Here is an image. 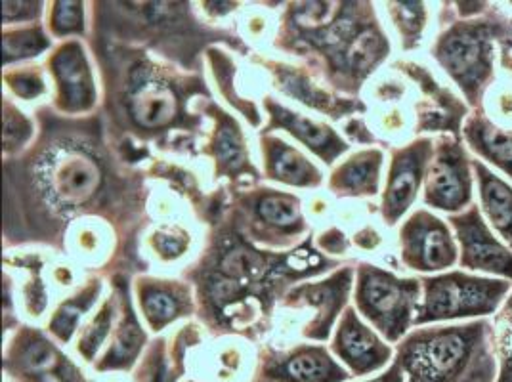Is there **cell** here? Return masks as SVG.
<instances>
[{"instance_id": "obj_35", "label": "cell", "mask_w": 512, "mask_h": 382, "mask_svg": "<svg viewBox=\"0 0 512 382\" xmlns=\"http://www.w3.org/2000/svg\"><path fill=\"white\" fill-rule=\"evenodd\" d=\"M16 90H18L22 96H25V98H31V96H35V94L41 92V85H39V81H35V79H20L18 85H16Z\"/></svg>"}, {"instance_id": "obj_1", "label": "cell", "mask_w": 512, "mask_h": 382, "mask_svg": "<svg viewBox=\"0 0 512 382\" xmlns=\"http://www.w3.org/2000/svg\"><path fill=\"white\" fill-rule=\"evenodd\" d=\"M495 360L493 323L488 319L423 331L400 352L409 382H493Z\"/></svg>"}, {"instance_id": "obj_4", "label": "cell", "mask_w": 512, "mask_h": 382, "mask_svg": "<svg viewBox=\"0 0 512 382\" xmlns=\"http://www.w3.org/2000/svg\"><path fill=\"white\" fill-rule=\"evenodd\" d=\"M476 178L472 157L459 136H442L434 149L425 180L428 207L453 214L463 213L474 205Z\"/></svg>"}, {"instance_id": "obj_37", "label": "cell", "mask_w": 512, "mask_h": 382, "mask_svg": "<svg viewBox=\"0 0 512 382\" xmlns=\"http://www.w3.org/2000/svg\"><path fill=\"white\" fill-rule=\"evenodd\" d=\"M402 371H404L402 365H394L386 375L371 382H404V373H402Z\"/></svg>"}, {"instance_id": "obj_26", "label": "cell", "mask_w": 512, "mask_h": 382, "mask_svg": "<svg viewBox=\"0 0 512 382\" xmlns=\"http://www.w3.org/2000/svg\"><path fill=\"white\" fill-rule=\"evenodd\" d=\"M23 363L29 371L43 373L56 365V352L46 342H33L23 354Z\"/></svg>"}, {"instance_id": "obj_32", "label": "cell", "mask_w": 512, "mask_h": 382, "mask_svg": "<svg viewBox=\"0 0 512 382\" xmlns=\"http://www.w3.org/2000/svg\"><path fill=\"white\" fill-rule=\"evenodd\" d=\"M107 327H109V319H107V312H104L102 318L96 321L94 329L86 335L85 342H83V346H81L86 356H92L94 350L100 346V342H102L107 335Z\"/></svg>"}, {"instance_id": "obj_34", "label": "cell", "mask_w": 512, "mask_h": 382, "mask_svg": "<svg viewBox=\"0 0 512 382\" xmlns=\"http://www.w3.org/2000/svg\"><path fill=\"white\" fill-rule=\"evenodd\" d=\"M159 249L165 253V255H178L182 251V243L176 241L174 237H167V235H161L159 241H157Z\"/></svg>"}, {"instance_id": "obj_23", "label": "cell", "mask_w": 512, "mask_h": 382, "mask_svg": "<svg viewBox=\"0 0 512 382\" xmlns=\"http://www.w3.org/2000/svg\"><path fill=\"white\" fill-rule=\"evenodd\" d=\"M140 344H142V333L138 331L136 323H128L125 325L121 337L117 339V344L109 352L106 365H121L130 360L138 352Z\"/></svg>"}, {"instance_id": "obj_11", "label": "cell", "mask_w": 512, "mask_h": 382, "mask_svg": "<svg viewBox=\"0 0 512 382\" xmlns=\"http://www.w3.org/2000/svg\"><path fill=\"white\" fill-rule=\"evenodd\" d=\"M478 207L491 230L512 249V184L480 159H472Z\"/></svg>"}, {"instance_id": "obj_33", "label": "cell", "mask_w": 512, "mask_h": 382, "mask_svg": "<svg viewBox=\"0 0 512 382\" xmlns=\"http://www.w3.org/2000/svg\"><path fill=\"white\" fill-rule=\"evenodd\" d=\"M222 268L228 276H245L249 272V253L235 251L222 260Z\"/></svg>"}, {"instance_id": "obj_5", "label": "cell", "mask_w": 512, "mask_h": 382, "mask_svg": "<svg viewBox=\"0 0 512 382\" xmlns=\"http://www.w3.org/2000/svg\"><path fill=\"white\" fill-rule=\"evenodd\" d=\"M459 245V264L465 272L497 277L512 283V249L491 230L480 207L449 216Z\"/></svg>"}, {"instance_id": "obj_38", "label": "cell", "mask_w": 512, "mask_h": 382, "mask_svg": "<svg viewBox=\"0 0 512 382\" xmlns=\"http://www.w3.org/2000/svg\"><path fill=\"white\" fill-rule=\"evenodd\" d=\"M501 69L512 75V48H505L501 52Z\"/></svg>"}, {"instance_id": "obj_29", "label": "cell", "mask_w": 512, "mask_h": 382, "mask_svg": "<svg viewBox=\"0 0 512 382\" xmlns=\"http://www.w3.org/2000/svg\"><path fill=\"white\" fill-rule=\"evenodd\" d=\"M146 312L153 321L161 323V321H167L176 314V302H174L171 295L155 291L146 298Z\"/></svg>"}, {"instance_id": "obj_18", "label": "cell", "mask_w": 512, "mask_h": 382, "mask_svg": "<svg viewBox=\"0 0 512 382\" xmlns=\"http://www.w3.org/2000/svg\"><path fill=\"white\" fill-rule=\"evenodd\" d=\"M341 2H304L299 4L295 10V22L300 27H310V29H318V27H331L335 23V18L339 16L341 10Z\"/></svg>"}, {"instance_id": "obj_19", "label": "cell", "mask_w": 512, "mask_h": 382, "mask_svg": "<svg viewBox=\"0 0 512 382\" xmlns=\"http://www.w3.org/2000/svg\"><path fill=\"white\" fill-rule=\"evenodd\" d=\"M274 167H276L278 178L289 182V184H306L312 174L310 165L293 149H279Z\"/></svg>"}, {"instance_id": "obj_9", "label": "cell", "mask_w": 512, "mask_h": 382, "mask_svg": "<svg viewBox=\"0 0 512 382\" xmlns=\"http://www.w3.org/2000/svg\"><path fill=\"white\" fill-rule=\"evenodd\" d=\"M461 134L476 159L507 176L512 184V128L499 127L482 109H474L465 119Z\"/></svg>"}, {"instance_id": "obj_10", "label": "cell", "mask_w": 512, "mask_h": 382, "mask_svg": "<svg viewBox=\"0 0 512 382\" xmlns=\"http://www.w3.org/2000/svg\"><path fill=\"white\" fill-rule=\"evenodd\" d=\"M44 180L52 199L60 201L62 205H79L100 186V172L96 163L83 153L65 151L64 155L50 163Z\"/></svg>"}, {"instance_id": "obj_6", "label": "cell", "mask_w": 512, "mask_h": 382, "mask_svg": "<svg viewBox=\"0 0 512 382\" xmlns=\"http://www.w3.org/2000/svg\"><path fill=\"white\" fill-rule=\"evenodd\" d=\"M362 302L388 339H400L419 302V281H400L383 272H371L363 281Z\"/></svg>"}, {"instance_id": "obj_30", "label": "cell", "mask_w": 512, "mask_h": 382, "mask_svg": "<svg viewBox=\"0 0 512 382\" xmlns=\"http://www.w3.org/2000/svg\"><path fill=\"white\" fill-rule=\"evenodd\" d=\"M241 293L239 285L232 279H224V277H216L211 283V295L218 304H226L230 300H235L237 295Z\"/></svg>"}, {"instance_id": "obj_24", "label": "cell", "mask_w": 512, "mask_h": 382, "mask_svg": "<svg viewBox=\"0 0 512 382\" xmlns=\"http://www.w3.org/2000/svg\"><path fill=\"white\" fill-rule=\"evenodd\" d=\"M396 14H398V23L400 27L413 35V37H419L425 22H427V10H425V4L421 2H398L396 4Z\"/></svg>"}, {"instance_id": "obj_16", "label": "cell", "mask_w": 512, "mask_h": 382, "mask_svg": "<svg viewBox=\"0 0 512 382\" xmlns=\"http://www.w3.org/2000/svg\"><path fill=\"white\" fill-rule=\"evenodd\" d=\"M482 111L499 127L512 128V79L503 71V79L497 77L488 88Z\"/></svg>"}, {"instance_id": "obj_14", "label": "cell", "mask_w": 512, "mask_h": 382, "mask_svg": "<svg viewBox=\"0 0 512 382\" xmlns=\"http://www.w3.org/2000/svg\"><path fill=\"white\" fill-rule=\"evenodd\" d=\"M341 352L352 363V367L362 373L379 369L390 358V350L358 323H350L344 327Z\"/></svg>"}, {"instance_id": "obj_20", "label": "cell", "mask_w": 512, "mask_h": 382, "mask_svg": "<svg viewBox=\"0 0 512 382\" xmlns=\"http://www.w3.org/2000/svg\"><path fill=\"white\" fill-rule=\"evenodd\" d=\"M379 165H381V155L375 153V155L363 157V159L352 163L348 169L344 170L342 182L352 190L375 188V182H377V176H379Z\"/></svg>"}, {"instance_id": "obj_28", "label": "cell", "mask_w": 512, "mask_h": 382, "mask_svg": "<svg viewBox=\"0 0 512 382\" xmlns=\"http://www.w3.org/2000/svg\"><path fill=\"white\" fill-rule=\"evenodd\" d=\"M218 157L224 161V163H228V165H241V159H243V151H241V146H239V138H237V134H235L232 128H224L222 132H220V136H218Z\"/></svg>"}, {"instance_id": "obj_13", "label": "cell", "mask_w": 512, "mask_h": 382, "mask_svg": "<svg viewBox=\"0 0 512 382\" xmlns=\"http://www.w3.org/2000/svg\"><path fill=\"white\" fill-rule=\"evenodd\" d=\"M56 71L64 85L67 106L83 109L92 104V81L83 58V52L77 46H69L56 58Z\"/></svg>"}, {"instance_id": "obj_36", "label": "cell", "mask_w": 512, "mask_h": 382, "mask_svg": "<svg viewBox=\"0 0 512 382\" xmlns=\"http://www.w3.org/2000/svg\"><path fill=\"white\" fill-rule=\"evenodd\" d=\"M25 6H29L27 2H4V18L12 20L18 14L25 12Z\"/></svg>"}, {"instance_id": "obj_12", "label": "cell", "mask_w": 512, "mask_h": 382, "mask_svg": "<svg viewBox=\"0 0 512 382\" xmlns=\"http://www.w3.org/2000/svg\"><path fill=\"white\" fill-rule=\"evenodd\" d=\"M176 109L178 102L171 86L144 75L140 83L132 86L130 113L140 127H163L174 119Z\"/></svg>"}, {"instance_id": "obj_2", "label": "cell", "mask_w": 512, "mask_h": 382, "mask_svg": "<svg viewBox=\"0 0 512 382\" xmlns=\"http://www.w3.org/2000/svg\"><path fill=\"white\" fill-rule=\"evenodd\" d=\"M503 25L488 18L451 23L434 46V58L463 92L467 106L482 109L488 88L497 79V44Z\"/></svg>"}, {"instance_id": "obj_21", "label": "cell", "mask_w": 512, "mask_h": 382, "mask_svg": "<svg viewBox=\"0 0 512 382\" xmlns=\"http://www.w3.org/2000/svg\"><path fill=\"white\" fill-rule=\"evenodd\" d=\"M279 119L285 127L291 128L293 134H297L300 140H304L314 149L329 148V144H333V136L325 128L316 127L314 123H310L306 119H300V117H295L285 111H281Z\"/></svg>"}, {"instance_id": "obj_17", "label": "cell", "mask_w": 512, "mask_h": 382, "mask_svg": "<svg viewBox=\"0 0 512 382\" xmlns=\"http://www.w3.org/2000/svg\"><path fill=\"white\" fill-rule=\"evenodd\" d=\"M285 371L295 382H333L339 379L333 363L321 354H300L287 363Z\"/></svg>"}, {"instance_id": "obj_8", "label": "cell", "mask_w": 512, "mask_h": 382, "mask_svg": "<svg viewBox=\"0 0 512 382\" xmlns=\"http://www.w3.org/2000/svg\"><path fill=\"white\" fill-rule=\"evenodd\" d=\"M432 157L434 144L430 140H421L396 155L384 195V213L390 220H398L413 205L423 180H427Z\"/></svg>"}, {"instance_id": "obj_22", "label": "cell", "mask_w": 512, "mask_h": 382, "mask_svg": "<svg viewBox=\"0 0 512 382\" xmlns=\"http://www.w3.org/2000/svg\"><path fill=\"white\" fill-rule=\"evenodd\" d=\"M258 214L270 222L276 224L279 228H289L299 220V214L293 203L281 197H266L258 205Z\"/></svg>"}, {"instance_id": "obj_31", "label": "cell", "mask_w": 512, "mask_h": 382, "mask_svg": "<svg viewBox=\"0 0 512 382\" xmlns=\"http://www.w3.org/2000/svg\"><path fill=\"white\" fill-rule=\"evenodd\" d=\"M81 310L77 306H65L64 310L60 312V316L54 321V331L56 335H60L62 339H69V335L75 329V323L79 319Z\"/></svg>"}, {"instance_id": "obj_27", "label": "cell", "mask_w": 512, "mask_h": 382, "mask_svg": "<svg viewBox=\"0 0 512 382\" xmlns=\"http://www.w3.org/2000/svg\"><path fill=\"white\" fill-rule=\"evenodd\" d=\"M81 22H83V10L79 2H58V10L54 16L58 31L62 33L77 31L81 29Z\"/></svg>"}, {"instance_id": "obj_15", "label": "cell", "mask_w": 512, "mask_h": 382, "mask_svg": "<svg viewBox=\"0 0 512 382\" xmlns=\"http://www.w3.org/2000/svg\"><path fill=\"white\" fill-rule=\"evenodd\" d=\"M386 50H388V44L383 37L373 29H365L358 37L352 39L350 48L346 52V60L354 71L367 73L383 58Z\"/></svg>"}, {"instance_id": "obj_3", "label": "cell", "mask_w": 512, "mask_h": 382, "mask_svg": "<svg viewBox=\"0 0 512 382\" xmlns=\"http://www.w3.org/2000/svg\"><path fill=\"white\" fill-rule=\"evenodd\" d=\"M417 323L474 321L495 316L512 293L511 281L453 270L428 277Z\"/></svg>"}, {"instance_id": "obj_7", "label": "cell", "mask_w": 512, "mask_h": 382, "mask_svg": "<svg viewBox=\"0 0 512 382\" xmlns=\"http://www.w3.org/2000/svg\"><path fill=\"white\" fill-rule=\"evenodd\" d=\"M404 255L415 270L444 272L459 262V245L444 220L421 211L407 222Z\"/></svg>"}, {"instance_id": "obj_25", "label": "cell", "mask_w": 512, "mask_h": 382, "mask_svg": "<svg viewBox=\"0 0 512 382\" xmlns=\"http://www.w3.org/2000/svg\"><path fill=\"white\" fill-rule=\"evenodd\" d=\"M44 46H46V41L39 33L27 31V33L16 35V37H8L4 41V54H6L8 60L10 58H22V56H33V54L41 52Z\"/></svg>"}]
</instances>
